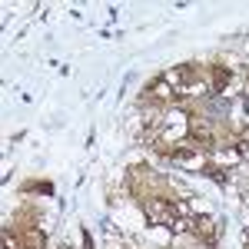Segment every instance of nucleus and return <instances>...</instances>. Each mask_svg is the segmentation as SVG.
<instances>
[{"instance_id":"obj_2","label":"nucleus","mask_w":249,"mask_h":249,"mask_svg":"<svg viewBox=\"0 0 249 249\" xmlns=\"http://www.w3.org/2000/svg\"><path fill=\"white\" fill-rule=\"evenodd\" d=\"M193 140H199L203 146H210V143H213V126H210V120L193 116Z\"/></svg>"},{"instance_id":"obj_1","label":"nucleus","mask_w":249,"mask_h":249,"mask_svg":"<svg viewBox=\"0 0 249 249\" xmlns=\"http://www.w3.org/2000/svg\"><path fill=\"white\" fill-rule=\"evenodd\" d=\"M143 210H146V216H150L153 223H160V226H170L173 223V206H170L166 196H146Z\"/></svg>"},{"instance_id":"obj_3","label":"nucleus","mask_w":249,"mask_h":249,"mask_svg":"<svg viewBox=\"0 0 249 249\" xmlns=\"http://www.w3.org/2000/svg\"><path fill=\"white\" fill-rule=\"evenodd\" d=\"M20 249H43V232L27 230V232H23V239H20Z\"/></svg>"},{"instance_id":"obj_4","label":"nucleus","mask_w":249,"mask_h":249,"mask_svg":"<svg viewBox=\"0 0 249 249\" xmlns=\"http://www.w3.org/2000/svg\"><path fill=\"white\" fill-rule=\"evenodd\" d=\"M226 83H230V70H226V67H213V87L223 90Z\"/></svg>"}]
</instances>
